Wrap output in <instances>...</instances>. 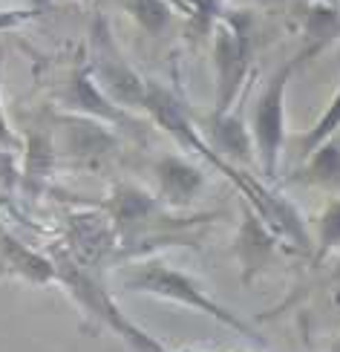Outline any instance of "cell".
<instances>
[{
	"instance_id": "obj_14",
	"label": "cell",
	"mask_w": 340,
	"mask_h": 352,
	"mask_svg": "<svg viewBox=\"0 0 340 352\" xmlns=\"http://www.w3.org/2000/svg\"><path fill=\"white\" fill-rule=\"evenodd\" d=\"M337 127H340V90H337V96L329 101V107L323 110V116L317 119V124L308 130V133H303V139H300V153L308 156L323 139H329Z\"/></svg>"
},
{
	"instance_id": "obj_18",
	"label": "cell",
	"mask_w": 340,
	"mask_h": 352,
	"mask_svg": "<svg viewBox=\"0 0 340 352\" xmlns=\"http://www.w3.org/2000/svg\"><path fill=\"white\" fill-rule=\"evenodd\" d=\"M26 6H29V9H38V12L43 14V12L52 6V0H26Z\"/></svg>"
},
{
	"instance_id": "obj_11",
	"label": "cell",
	"mask_w": 340,
	"mask_h": 352,
	"mask_svg": "<svg viewBox=\"0 0 340 352\" xmlns=\"http://www.w3.org/2000/svg\"><path fill=\"white\" fill-rule=\"evenodd\" d=\"M271 252H274V231L265 228L262 217L248 205L245 223H242V231H240V260L245 266V280L265 266V260L271 257Z\"/></svg>"
},
{
	"instance_id": "obj_9",
	"label": "cell",
	"mask_w": 340,
	"mask_h": 352,
	"mask_svg": "<svg viewBox=\"0 0 340 352\" xmlns=\"http://www.w3.org/2000/svg\"><path fill=\"white\" fill-rule=\"evenodd\" d=\"M67 104L78 113H87L93 119H101V122H110V124H124L127 116L122 113V107H115L113 101L101 93V87L95 84L90 67L78 69L76 76L69 78V87H67Z\"/></svg>"
},
{
	"instance_id": "obj_6",
	"label": "cell",
	"mask_w": 340,
	"mask_h": 352,
	"mask_svg": "<svg viewBox=\"0 0 340 352\" xmlns=\"http://www.w3.org/2000/svg\"><path fill=\"white\" fill-rule=\"evenodd\" d=\"M90 72H93L95 84L101 87V93H104L115 107H133V110L144 107L147 81L124 61V55L118 52V47L113 43L110 26L104 21H98L95 32H93V64H90Z\"/></svg>"
},
{
	"instance_id": "obj_20",
	"label": "cell",
	"mask_w": 340,
	"mask_h": 352,
	"mask_svg": "<svg viewBox=\"0 0 340 352\" xmlns=\"http://www.w3.org/2000/svg\"><path fill=\"white\" fill-rule=\"evenodd\" d=\"M335 298H337V306H340V292H335Z\"/></svg>"
},
{
	"instance_id": "obj_7",
	"label": "cell",
	"mask_w": 340,
	"mask_h": 352,
	"mask_svg": "<svg viewBox=\"0 0 340 352\" xmlns=\"http://www.w3.org/2000/svg\"><path fill=\"white\" fill-rule=\"evenodd\" d=\"M156 182H159V190H161V199L176 205V208H185L190 205L199 190L205 188V173L199 165L188 162L185 156H161L156 162Z\"/></svg>"
},
{
	"instance_id": "obj_19",
	"label": "cell",
	"mask_w": 340,
	"mask_h": 352,
	"mask_svg": "<svg viewBox=\"0 0 340 352\" xmlns=\"http://www.w3.org/2000/svg\"><path fill=\"white\" fill-rule=\"evenodd\" d=\"M315 3H323V6H335V9H337V6H340V0H315Z\"/></svg>"
},
{
	"instance_id": "obj_12",
	"label": "cell",
	"mask_w": 340,
	"mask_h": 352,
	"mask_svg": "<svg viewBox=\"0 0 340 352\" xmlns=\"http://www.w3.org/2000/svg\"><path fill=\"white\" fill-rule=\"evenodd\" d=\"M110 208H113V217H115L118 226H136V223H144V219L153 214L156 202L147 197L144 190L130 188V185H122V188H118L115 194H113Z\"/></svg>"
},
{
	"instance_id": "obj_3",
	"label": "cell",
	"mask_w": 340,
	"mask_h": 352,
	"mask_svg": "<svg viewBox=\"0 0 340 352\" xmlns=\"http://www.w3.org/2000/svg\"><path fill=\"white\" fill-rule=\"evenodd\" d=\"M317 52L312 47H303L291 61L280 64L269 81L262 84V90L254 101V110H251V144H254V156L265 173V179H277L280 170V156L286 148V90L308 58H315Z\"/></svg>"
},
{
	"instance_id": "obj_4",
	"label": "cell",
	"mask_w": 340,
	"mask_h": 352,
	"mask_svg": "<svg viewBox=\"0 0 340 352\" xmlns=\"http://www.w3.org/2000/svg\"><path fill=\"white\" fill-rule=\"evenodd\" d=\"M251 29L245 14H225L216 21L214 35V61H216V101L214 116L231 113L240 98L245 76L251 69Z\"/></svg>"
},
{
	"instance_id": "obj_17",
	"label": "cell",
	"mask_w": 340,
	"mask_h": 352,
	"mask_svg": "<svg viewBox=\"0 0 340 352\" xmlns=\"http://www.w3.org/2000/svg\"><path fill=\"white\" fill-rule=\"evenodd\" d=\"M0 67H3V55H0ZM0 148H21L18 136H14V133H12V127L6 124L3 107H0Z\"/></svg>"
},
{
	"instance_id": "obj_1",
	"label": "cell",
	"mask_w": 340,
	"mask_h": 352,
	"mask_svg": "<svg viewBox=\"0 0 340 352\" xmlns=\"http://www.w3.org/2000/svg\"><path fill=\"white\" fill-rule=\"evenodd\" d=\"M153 116V122L161 127V130H168V133L182 144L185 151L190 153H196L199 159H208V162L216 168V170H223V176H228V179L236 185L245 194L248 205L254 208L260 217H262V223L269 226L274 234H286L288 240H294L300 248L308 245V234H306V226H303V217L297 214V208H294L291 202H286L283 197H277L274 190H269L265 185H260L257 179H251L248 173H242L240 168H234L225 162V156L214 151L208 142H205L199 136V130L194 127V119L188 116L185 104L179 101V96L170 93L168 87H161L156 81H147V93H144V107Z\"/></svg>"
},
{
	"instance_id": "obj_8",
	"label": "cell",
	"mask_w": 340,
	"mask_h": 352,
	"mask_svg": "<svg viewBox=\"0 0 340 352\" xmlns=\"http://www.w3.org/2000/svg\"><path fill=\"white\" fill-rule=\"evenodd\" d=\"M0 274L23 277V280L38 283V286L58 280L55 263H49L47 257H41L35 252H29L26 245H21L3 228H0Z\"/></svg>"
},
{
	"instance_id": "obj_21",
	"label": "cell",
	"mask_w": 340,
	"mask_h": 352,
	"mask_svg": "<svg viewBox=\"0 0 340 352\" xmlns=\"http://www.w3.org/2000/svg\"><path fill=\"white\" fill-rule=\"evenodd\" d=\"M332 352H340V344H337V346H332Z\"/></svg>"
},
{
	"instance_id": "obj_13",
	"label": "cell",
	"mask_w": 340,
	"mask_h": 352,
	"mask_svg": "<svg viewBox=\"0 0 340 352\" xmlns=\"http://www.w3.org/2000/svg\"><path fill=\"white\" fill-rule=\"evenodd\" d=\"M340 248V199L329 202L317 219V254L315 263H323Z\"/></svg>"
},
{
	"instance_id": "obj_16",
	"label": "cell",
	"mask_w": 340,
	"mask_h": 352,
	"mask_svg": "<svg viewBox=\"0 0 340 352\" xmlns=\"http://www.w3.org/2000/svg\"><path fill=\"white\" fill-rule=\"evenodd\" d=\"M41 18V12L38 9H0V32H6V29H14V26H21L26 21H35Z\"/></svg>"
},
{
	"instance_id": "obj_10",
	"label": "cell",
	"mask_w": 340,
	"mask_h": 352,
	"mask_svg": "<svg viewBox=\"0 0 340 352\" xmlns=\"http://www.w3.org/2000/svg\"><path fill=\"white\" fill-rule=\"evenodd\" d=\"M306 159V168L297 173L300 182L323 190H340V127L329 139H323Z\"/></svg>"
},
{
	"instance_id": "obj_5",
	"label": "cell",
	"mask_w": 340,
	"mask_h": 352,
	"mask_svg": "<svg viewBox=\"0 0 340 352\" xmlns=\"http://www.w3.org/2000/svg\"><path fill=\"white\" fill-rule=\"evenodd\" d=\"M55 272H58V280H61L69 289V295L76 298L87 312L95 315L98 320H104L110 329H115L118 338H124L136 352H168L156 338H150L144 329H139L136 324H133V320L115 306V300L107 295V292L101 289L90 274H84V269H78L76 263L58 260L55 263Z\"/></svg>"
},
{
	"instance_id": "obj_15",
	"label": "cell",
	"mask_w": 340,
	"mask_h": 352,
	"mask_svg": "<svg viewBox=\"0 0 340 352\" xmlns=\"http://www.w3.org/2000/svg\"><path fill=\"white\" fill-rule=\"evenodd\" d=\"M130 12L136 14V21L150 29V32H159V29H165L170 12L168 6L161 3V0H130Z\"/></svg>"
},
{
	"instance_id": "obj_2",
	"label": "cell",
	"mask_w": 340,
	"mask_h": 352,
	"mask_svg": "<svg viewBox=\"0 0 340 352\" xmlns=\"http://www.w3.org/2000/svg\"><path fill=\"white\" fill-rule=\"evenodd\" d=\"M124 289L130 292H144V295H153L161 300L188 306V309H196L199 315H208L214 320H219L223 327L234 329L236 335H245V338L262 344L260 332L251 329L240 315H234L228 306H223L219 300H214L208 292L202 289L199 280H194L190 274H185L182 269H173L161 260H147L141 266H136L127 277H124Z\"/></svg>"
}]
</instances>
